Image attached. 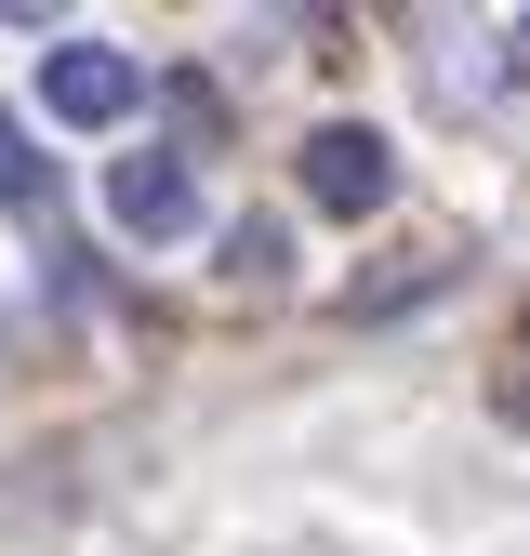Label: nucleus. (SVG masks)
Instances as JSON below:
<instances>
[{"label": "nucleus", "instance_id": "nucleus-1", "mask_svg": "<svg viewBox=\"0 0 530 556\" xmlns=\"http://www.w3.org/2000/svg\"><path fill=\"white\" fill-rule=\"evenodd\" d=\"M305 199H318V213H384V199H398V147L371 119H318L305 132Z\"/></svg>", "mask_w": 530, "mask_h": 556}, {"label": "nucleus", "instance_id": "nucleus-2", "mask_svg": "<svg viewBox=\"0 0 530 556\" xmlns=\"http://www.w3.org/2000/svg\"><path fill=\"white\" fill-rule=\"evenodd\" d=\"M132 93H147V66H132V53H106V40H66V53H40V106H53V119H80V132L132 119Z\"/></svg>", "mask_w": 530, "mask_h": 556}, {"label": "nucleus", "instance_id": "nucleus-3", "mask_svg": "<svg viewBox=\"0 0 530 556\" xmlns=\"http://www.w3.org/2000/svg\"><path fill=\"white\" fill-rule=\"evenodd\" d=\"M106 226H119V239H186V226H199V173L160 160V147L119 160V173H106Z\"/></svg>", "mask_w": 530, "mask_h": 556}, {"label": "nucleus", "instance_id": "nucleus-4", "mask_svg": "<svg viewBox=\"0 0 530 556\" xmlns=\"http://www.w3.org/2000/svg\"><path fill=\"white\" fill-rule=\"evenodd\" d=\"M279 265H292V239L265 226V213H239V226H226V278H239V292H279Z\"/></svg>", "mask_w": 530, "mask_h": 556}, {"label": "nucleus", "instance_id": "nucleus-5", "mask_svg": "<svg viewBox=\"0 0 530 556\" xmlns=\"http://www.w3.org/2000/svg\"><path fill=\"white\" fill-rule=\"evenodd\" d=\"M0 199H14V213H40V199H53V160H27L14 119H0Z\"/></svg>", "mask_w": 530, "mask_h": 556}]
</instances>
